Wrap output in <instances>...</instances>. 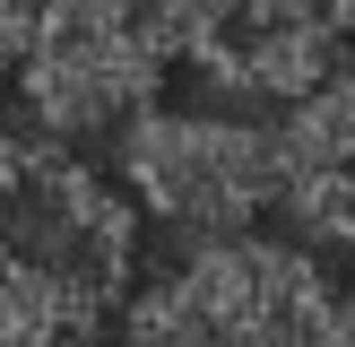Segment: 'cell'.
I'll list each match as a JSON object with an SVG mask.
<instances>
[{
    "label": "cell",
    "mask_w": 355,
    "mask_h": 347,
    "mask_svg": "<svg viewBox=\"0 0 355 347\" xmlns=\"http://www.w3.org/2000/svg\"><path fill=\"white\" fill-rule=\"evenodd\" d=\"M277 208L329 243H355V35L277 121Z\"/></svg>",
    "instance_id": "6"
},
{
    "label": "cell",
    "mask_w": 355,
    "mask_h": 347,
    "mask_svg": "<svg viewBox=\"0 0 355 347\" xmlns=\"http://www.w3.org/2000/svg\"><path fill=\"white\" fill-rule=\"evenodd\" d=\"M139 278V217L78 148L0 130V295L35 330L96 339Z\"/></svg>",
    "instance_id": "1"
},
{
    "label": "cell",
    "mask_w": 355,
    "mask_h": 347,
    "mask_svg": "<svg viewBox=\"0 0 355 347\" xmlns=\"http://www.w3.org/2000/svg\"><path fill=\"white\" fill-rule=\"evenodd\" d=\"M17 44H26V0H0V87L17 69Z\"/></svg>",
    "instance_id": "8"
},
{
    "label": "cell",
    "mask_w": 355,
    "mask_h": 347,
    "mask_svg": "<svg viewBox=\"0 0 355 347\" xmlns=\"http://www.w3.org/2000/svg\"><path fill=\"white\" fill-rule=\"evenodd\" d=\"M113 139L130 217L173 226L182 243L252 235L277 208V121L243 104H139Z\"/></svg>",
    "instance_id": "3"
},
{
    "label": "cell",
    "mask_w": 355,
    "mask_h": 347,
    "mask_svg": "<svg viewBox=\"0 0 355 347\" xmlns=\"http://www.w3.org/2000/svg\"><path fill=\"white\" fill-rule=\"evenodd\" d=\"M0 347H96V339H61V330H35L26 312H9V295H0Z\"/></svg>",
    "instance_id": "7"
},
{
    "label": "cell",
    "mask_w": 355,
    "mask_h": 347,
    "mask_svg": "<svg viewBox=\"0 0 355 347\" xmlns=\"http://www.w3.org/2000/svg\"><path fill=\"white\" fill-rule=\"evenodd\" d=\"M121 347H355V287L304 243H182L156 287L121 295Z\"/></svg>",
    "instance_id": "2"
},
{
    "label": "cell",
    "mask_w": 355,
    "mask_h": 347,
    "mask_svg": "<svg viewBox=\"0 0 355 347\" xmlns=\"http://www.w3.org/2000/svg\"><path fill=\"white\" fill-rule=\"evenodd\" d=\"M355 35V0H217V17L200 26V44L182 61H200L225 96H269L295 104Z\"/></svg>",
    "instance_id": "5"
},
{
    "label": "cell",
    "mask_w": 355,
    "mask_h": 347,
    "mask_svg": "<svg viewBox=\"0 0 355 347\" xmlns=\"http://www.w3.org/2000/svg\"><path fill=\"white\" fill-rule=\"evenodd\" d=\"M173 35L156 0H26V44H17V96L35 139L87 148L113 139L139 104L165 96Z\"/></svg>",
    "instance_id": "4"
}]
</instances>
